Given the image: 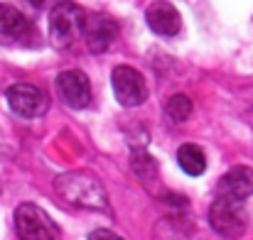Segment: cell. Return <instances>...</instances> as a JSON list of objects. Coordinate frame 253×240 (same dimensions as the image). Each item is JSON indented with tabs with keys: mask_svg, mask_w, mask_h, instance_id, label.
Instances as JSON below:
<instances>
[{
	"mask_svg": "<svg viewBox=\"0 0 253 240\" xmlns=\"http://www.w3.org/2000/svg\"><path fill=\"white\" fill-rule=\"evenodd\" d=\"M219 196L234 199V201H246L253 196V169L251 167H231L216 186Z\"/></svg>",
	"mask_w": 253,
	"mask_h": 240,
	"instance_id": "8fae6325",
	"label": "cell"
},
{
	"mask_svg": "<svg viewBox=\"0 0 253 240\" xmlns=\"http://www.w3.org/2000/svg\"><path fill=\"white\" fill-rule=\"evenodd\" d=\"M15 231L20 240H54L57 226L54 221L35 204H20L15 211Z\"/></svg>",
	"mask_w": 253,
	"mask_h": 240,
	"instance_id": "5b68a950",
	"label": "cell"
},
{
	"mask_svg": "<svg viewBox=\"0 0 253 240\" xmlns=\"http://www.w3.org/2000/svg\"><path fill=\"white\" fill-rule=\"evenodd\" d=\"M84 10L69 0H59L49 12V37L54 47L74 44L84 32Z\"/></svg>",
	"mask_w": 253,
	"mask_h": 240,
	"instance_id": "7a4b0ae2",
	"label": "cell"
},
{
	"mask_svg": "<svg viewBox=\"0 0 253 240\" xmlns=\"http://www.w3.org/2000/svg\"><path fill=\"white\" fill-rule=\"evenodd\" d=\"M54 189L72 206L88 208V211H108L106 189L88 171H64V174H59L54 179Z\"/></svg>",
	"mask_w": 253,
	"mask_h": 240,
	"instance_id": "6da1fadb",
	"label": "cell"
},
{
	"mask_svg": "<svg viewBox=\"0 0 253 240\" xmlns=\"http://www.w3.org/2000/svg\"><path fill=\"white\" fill-rule=\"evenodd\" d=\"M209 226L221 238H241L249 228V216L244 201H234L226 196H216L209 206Z\"/></svg>",
	"mask_w": 253,
	"mask_h": 240,
	"instance_id": "3957f363",
	"label": "cell"
},
{
	"mask_svg": "<svg viewBox=\"0 0 253 240\" xmlns=\"http://www.w3.org/2000/svg\"><path fill=\"white\" fill-rule=\"evenodd\" d=\"M145 20H148V27L160 34V37H174L179 30H182V17H179V10L165 2V0H158L148 7L145 12Z\"/></svg>",
	"mask_w": 253,
	"mask_h": 240,
	"instance_id": "30bf717a",
	"label": "cell"
},
{
	"mask_svg": "<svg viewBox=\"0 0 253 240\" xmlns=\"http://www.w3.org/2000/svg\"><path fill=\"white\" fill-rule=\"evenodd\" d=\"M111 86H113L116 101L126 108H135L145 103L148 98V83L143 79V74L135 71L133 67H116L111 74Z\"/></svg>",
	"mask_w": 253,
	"mask_h": 240,
	"instance_id": "8992f818",
	"label": "cell"
},
{
	"mask_svg": "<svg viewBox=\"0 0 253 240\" xmlns=\"http://www.w3.org/2000/svg\"><path fill=\"white\" fill-rule=\"evenodd\" d=\"M82 34L86 37V47L93 54H101L113 44V39L118 34V25H116L113 17H108L103 12H96V15H88L84 20V32Z\"/></svg>",
	"mask_w": 253,
	"mask_h": 240,
	"instance_id": "9c48e42d",
	"label": "cell"
},
{
	"mask_svg": "<svg viewBox=\"0 0 253 240\" xmlns=\"http://www.w3.org/2000/svg\"><path fill=\"white\" fill-rule=\"evenodd\" d=\"M57 93L59 101L69 108H86L91 101V86H88V76L79 69H69L62 71L57 76Z\"/></svg>",
	"mask_w": 253,
	"mask_h": 240,
	"instance_id": "ba28073f",
	"label": "cell"
},
{
	"mask_svg": "<svg viewBox=\"0 0 253 240\" xmlns=\"http://www.w3.org/2000/svg\"><path fill=\"white\" fill-rule=\"evenodd\" d=\"M165 113H168V118L172 123H184V120L192 115V101H189L184 93H177V96H172L168 101Z\"/></svg>",
	"mask_w": 253,
	"mask_h": 240,
	"instance_id": "4fadbf2b",
	"label": "cell"
},
{
	"mask_svg": "<svg viewBox=\"0 0 253 240\" xmlns=\"http://www.w3.org/2000/svg\"><path fill=\"white\" fill-rule=\"evenodd\" d=\"M88 240H123L121 236H116L113 231H106V228H101V231H93Z\"/></svg>",
	"mask_w": 253,
	"mask_h": 240,
	"instance_id": "5bb4252c",
	"label": "cell"
},
{
	"mask_svg": "<svg viewBox=\"0 0 253 240\" xmlns=\"http://www.w3.org/2000/svg\"><path fill=\"white\" fill-rule=\"evenodd\" d=\"M7 105L20 118H42L49 108V98L32 83H15L5 93Z\"/></svg>",
	"mask_w": 253,
	"mask_h": 240,
	"instance_id": "52a82bcc",
	"label": "cell"
},
{
	"mask_svg": "<svg viewBox=\"0 0 253 240\" xmlns=\"http://www.w3.org/2000/svg\"><path fill=\"white\" fill-rule=\"evenodd\" d=\"M177 164L182 167L184 174L199 176V174H204V169H207V157H204V152H202L199 145H182V147L177 150Z\"/></svg>",
	"mask_w": 253,
	"mask_h": 240,
	"instance_id": "7c38bea8",
	"label": "cell"
},
{
	"mask_svg": "<svg viewBox=\"0 0 253 240\" xmlns=\"http://www.w3.org/2000/svg\"><path fill=\"white\" fill-rule=\"evenodd\" d=\"M27 2H30L32 7H37V10H42V7H47V5H49L52 0H27Z\"/></svg>",
	"mask_w": 253,
	"mask_h": 240,
	"instance_id": "9a60e30c",
	"label": "cell"
},
{
	"mask_svg": "<svg viewBox=\"0 0 253 240\" xmlns=\"http://www.w3.org/2000/svg\"><path fill=\"white\" fill-rule=\"evenodd\" d=\"M0 44L32 47L37 44V27L12 5L0 2Z\"/></svg>",
	"mask_w": 253,
	"mask_h": 240,
	"instance_id": "277c9868",
	"label": "cell"
}]
</instances>
